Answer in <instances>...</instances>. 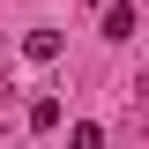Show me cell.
<instances>
[{
  "mask_svg": "<svg viewBox=\"0 0 149 149\" xmlns=\"http://www.w3.org/2000/svg\"><path fill=\"white\" fill-rule=\"evenodd\" d=\"M60 127V97H37V104H30V134H52Z\"/></svg>",
  "mask_w": 149,
  "mask_h": 149,
  "instance_id": "obj_3",
  "label": "cell"
},
{
  "mask_svg": "<svg viewBox=\"0 0 149 149\" xmlns=\"http://www.w3.org/2000/svg\"><path fill=\"white\" fill-rule=\"evenodd\" d=\"M22 52H30L37 67H45V60H60V30H30V37H22Z\"/></svg>",
  "mask_w": 149,
  "mask_h": 149,
  "instance_id": "obj_2",
  "label": "cell"
},
{
  "mask_svg": "<svg viewBox=\"0 0 149 149\" xmlns=\"http://www.w3.org/2000/svg\"><path fill=\"white\" fill-rule=\"evenodd\" d=\"M134 30H142V15H134L127 0H112V8H104V37H112V45H127Z\"/></svg>",
  "mask_w": 149,
  "mask_h": 149,
  "instance_id": "obj_1",
  "label": "cell"
}]
</instances>
